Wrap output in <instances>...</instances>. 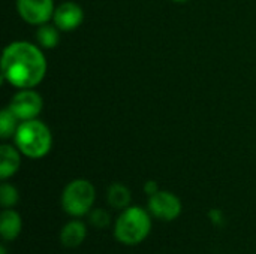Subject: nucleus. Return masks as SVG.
<instances>
[{
  "label": "nucleus",
  "mask_w": 256,
  "mask_h": 254,
  "mask_svg": "<svg viewBox=\"0 0 256 254\" xmlns=\"http://www.w3.org/2000/svg\"><path fill=\"white\" fill-rule=\"evenodd\" d=\"M46 72L44 54L28 42H14L6 46L2 58L3 78L18 88L38 85Z\"/></svg>",
  "instance_id": "nucleus-1"
},
{
  "label": "nucleus",
  "mask_w": 256,
  "mask_h": 254,
  "mask_svg": "<svg viewBox=\"0 0 256 254\" xmlns=\"http://www.w3.org/2000/svg\"><path fill=\"white\" fill-rule=\"evenodd\" d=\"M152 231V220L147 211L140 207H128L117 219L114 237L124 246L142 243Z\"/></svg>",
  "instance_id": "nucleus-2"
},
{
  "label": "nucleus",
  "mask_w": 256,
  "mask_h": 254,
  "mask_svg": "<svg viewBox=\"0 0 256 254\" xmlns=\"http://www.w3.org/2000/svg\"><path fill=\"white\" fill-rule=\"evenodd\" d=\"M51 142L50 129L34 118L22 121L15 133V144L18 150L30 159L44 157L50 151Z\"/></svg>",
  "instance_id": "nucleus-3"
},
{
  "label": "nucleus",
  "mask_w": 256,
  "mask_h": 254,
  "mask_svg": "<svg viewBox=\"0 0 256 254\" xmlns=\"http://www.w3.org/2000/svg\"><path fill=\"white\" fill-rule=\"evenodd\" d=\"M96 192L90 181L75 180L69 183L62 195V207L72 217H81L87 214L94 204Z\"/></svg>",
  "instance_id": "nucleus-4"
},
{
  "label": "nucleus",
  "mask_w": 256,
  "mask_h": 254,
  "mask_svg": "<svg viewBox=\"0 0 256 254\" xmlns=\"http://www.w3.org/2000/svg\"><path fill=\"white\" fill-rule=\"evenodd\" d=\"M148 210L156 219L164 222H172L182 214V202L174 193L158 192L150 196Z\"/></svg>",
  "instance_id": "nucleus-5"
},
{
  "label": "nucleus",
  "mask_w": 256,
  "mask_h": 254,
  "mask_svg": "<svg viewBox=\"0 0 256 254\" xmlns=\"http://www.w3.org/2000/svg\"><path fill=\"white\" fill-rule=\"evenodd\" d=\"M9 109L18 120H33L42 109V99L36 91L30 88H22V91L14 96Z\"/></svg>",
  "instance_id": "nucleus-6"
},
{
  "label": "nucleus",
  "mask_w": 256,
  "mask_h": 254,
  "mask_svg": "<svg viewBox=\"0 0 256 254\" xmlns=\"http://www.w3.org/2000/svg\"><path fill=\"white\" fill-rule=\"evenodd\" d=\"M20 16L30 24H45L54 13L52 0H16Z\"/></svg>",
  "instance_id": "nucleus-7"
},
{
  "label": "nucleus",
  "mask_w": 256,
  "mask_h": 254,
  "mask_svg": "<svg viewBox=\"0 0 256 254\" xmlns=\"http://www.w3.org/2000/svg\"><path fill=\"white\" fill-rule=\"evenodd\" d=\"M84 18L82 9L74 1H64L54 10V22L60 30L69 31L76 28Z\"/></svg>",
  "instance_id": "nucleus-8"
},
{
  "label": "nucleus",
  "mask_w": 256,
  "mask_h": 254,
  "mask_svg": "<svg viewBox=\"0 0 256 254\" xmlns=\"http://www.w3.org/2000/svg\"><path fill=\"white\" fill-rule=\"evenodd\" d=\"M86 237H87V228L84 226V223L75 220L64 225V228L60 232V243L66 249H76L84 243Z\"/></svg>",
  "instance_id": "nucleus-9"
},
{
  "label": "nucleus",
  "mask_w": 256,
  "mask_h": 254,
  "mask_svg": "<svg viewBox=\"0 0 256 254\" xmlns=\"http://www.w3.org/2000/svg\"><path fill=\"white\" fill-rule=\"evenodd\" d=\"M22 228V222L21 217L16 211H12L9 208H6L2 213L0 217V232H2V238L4 241H14L18 238L20 232Z\"/></svg>",
  "instance_id": "nucleus-10"
},
{
  "label": "nucleus",
  "mask_w": 256,
  "mask_h": 254,
  "mask_svg": "<svg viewBox=\"0 0 256 254\" xmlns=\"http://www.w3.org/2000/svg\"><path fill=\"white\" fill-rule=\"evenodd\" d=\"M20 168V154L10 145L0 147V177L6 180L12 177Z\"/></svg>",
  "instance_id": "nucleus-11"
},
{
  "label": "nucleus",
  "mask_w": 256,
  "mask_h": 254,
  "mask_svg": "<svg viewBox=\"0 0 256 254\" xmlns=\"http://www.w3.org/2000/svg\"><path fill=\"white\" fill-rule=\"evenodd\" d=\"M108 202L116 210H126L130 204V192L124 184L116 183L108 189Z\"/></svg>",
  "instance_id": "nucleus-12"
},
{
  "label": "nucleus",
  "mask_w": 256,
  "mask_h": 254,
  "mask_svg": "<svg viewBox=\"0 0 256 254\" xmlns=\"http://www.w3.org/2000/svg\"><path fill=\"white\" fill-rule=\"evenodd\" d=\"M16 120L18 118L14 115V112L9 108L2 111V114H0V136L3 139H8L16 133V129H18Z\"/></svg>",
  "instance_id": "nucleus-13"
},
{
  "label": "nucleus",
  "mask_w": 256,
  "mask_h": 254,
  "mask_svg": "<svg viewBox=\"0 0 256 254\" xmlns=\"http://www.w3.org/2000/svg\"><path fill=\"white\" fill-rule=\"evenodd\" d=\"M38 40L44 48H54L58 43V33L57 28L48 24H44L38 30Z\"/></svg>",
  "instance_id": "nucleus-14"
},
{
  "label": "nucleus",
  "mask_w": 256,
  "mask_h": 254,
  "mask_svg": "<svg viewBox=\"0 0 256 254\" xmlns=\"http://www.w3.org/2000/svg\"><path fill=\"white\" fill-rule=\"evenodd\" d=\"M18 190L10 184H2L0 187V202L3 208H12L18 202Z\"/></svg>",
  "instance_id": "nucleus-15"
},
{
  "label": "nucleus",
  "mask_w": 256,
  "mask_h": 254,
  "mask_svg": "<svg viewBox=\"0 0 256 254\" xmlns=\"http://www.w3.org/2000/svg\"><path fill=\"white\" fill-rule=\"evenodd\" d=\"M88 220L90 223L94 226V228H99V229H104L110 225V214L102 210V208H96L90 213L88 216Z\"/></svg>",
  "instance_id": "nucleus-16"
},
{
  "label": "nucleus",
  "mask_w": 256,
  "mask_h": 254,
  "mask_svg": "<svg viewBox=\"0 0 256 254\" xmlns=\"http://www.w3.org/2000/svg\"><path fill=\"white\" fill-rule=\"evenodd\" d=\"M208 217H210V220H212V223L213 225H216V226H222L224 225V214H222V211L220 210H212L210 213H208Z\"/></svg>",
  "instance_id": "nucleus-17"
},
{
  "label": "nucleus",
  "mask_w": 256,
  "mask_h": 254,
  "mask_svg": "<svg viewBox=\"0 0 256 254\" xmlns=\"http://www.w3.org/2000/svg\"><path fill=\"white\" fill-rule=\"evenodd\" d=\"M144 192L148 195V196H153L154 193L159 192V187H158V183L156 181H147L144 184Z\"/></svg>",
  "instance_id": "nucleus-18"
},
{
  "label": "nucleus",
  "mask_w": 256,
  "mask_h": 254,
  "mask_svg": "<svg viewBox=\"0 0 256 254\" xmlns=\"http://www.w3.org/2000/svg\"><path fill=\"white\" fill-rule=\"evenodd\" d=\"M0 254H8L6 246H0Z\"/></svg>",
  "instance_id": "nucleus-19"
},
{
  "label": "nucleus",
  "mask_w": 256,
  "mask_h": 254,
  "mask_svg": "<svg viewBox=\"0 0 256 254\" xmlns=\"http://www.w3.org/2000/svg\"><path fill=\"white\" fill-rule=\"evenodd\" d=\"M176 1H186V0H176Z\"/></svg>",
  "instance_id": "nucleus-20"
}]
</instances>
